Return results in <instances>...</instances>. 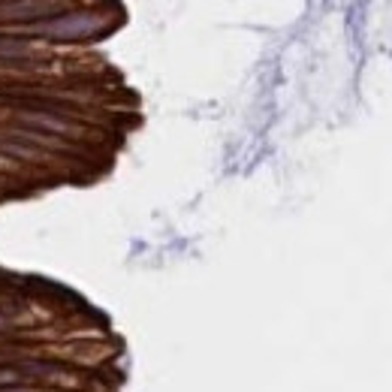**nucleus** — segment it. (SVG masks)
I'll return each mask as SVG.
<instances>
[{"label": "nucleus", "mask_w": 392, "mask_h": 392, "mask_svg": "<svg viewBox=\"0 0 392 392\" xmlns=\"http://www.w3.org/2000/svg\"><path fill=\"white\" fill-rule=\"evenodd\" d=\"M94 27H97V22L91 15H63V18H54L49 24H40V31L61 36V40H72V36H88Z\"/></svg>", "instance_id": "f257e3e1"}, {"label": "nucleus", "mask_w": 392, "mask_h": 392, "mask_svg": "<svg viewBox=\"0 0 392 392\" xmlns=\"http://www.w3.org/2000/svg\"><path fill=\"white\" fill-rule=\"evenodd\" d=\"M27 45L22 40H9V36H0V54H24Z\"/></svg>", "instance_id": "f03ea898"}]
</instances>
